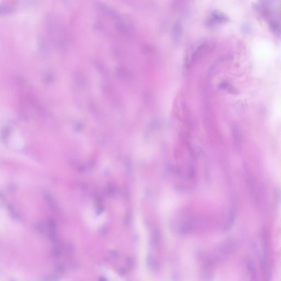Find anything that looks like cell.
Returning <instances> with one entry per match:
<instances>
[{
	"label": "cell",
	"mask_w": 281,
	"mask_h": 281,
	"mask_svg": "<svg viewBox=\"0 0 281 281\" xmlns=\"http://www.w3.org/2000/svg\"><path fill=\"white\" fill-rule=\"evenodd\" d=\"M261 255L260 259L261 270L265 281H270L271 276V266L270 261V242L268 230L263 229L261 233Z\"/></svg>",
	"instance_id": "1"
},
{
	"label": "cell",
	"mask_w": 281,
	"mask_h": 281,
	"mask_svg": "<svg viewBox=\"0 0 281 281\" xmlns=\"http://www.w3.org/2000/svg\"><path fill=\"white\" fill-rule=\"evenodd\" d=\"M238 246L237 241L234 238H228L222 243L217 248V251L212 259L215 262H222L229 258L234 254Z\"/></svg>",
	"instance_id": "2"
},
{
	"label": "cell",
	"mask_w": 281,
	"mask_h": 281,
	"mask_svg": "<svg viewBox=\"0 0 281 281\" xmlns=\"http://www.w3.org/2000/svg\"><path fill=\"white\" fill-rule=\"evenodd\" d=\"M246 170V181L248 185V187L249 188V190L251 192V195L252 197L255 199L257 200L258 198V192L256 191V188L255 186V184L254 183L255 182L254 181L253 177L252 176L251 174L250 173V171L247 170V169H245Z\"/></svg>",
	"instance_id": "3"
},
{
	"label": "cell",
	"mask_w": 281,
	"mask_h": 281,
	"mask_svg": "<svg viewBox=\"0 0 281 281\" xmlns=\"http://www.w3.org/2000/svg\"><path fill=\"white\" fill-rule=\"evenodd\" d=\"M246 266L250 281H257V270L254 261L251 260H248L246 261Z\"/></svg>",
	"instance_id": "4"
},
{
	"label": "cell",
	"mask_w": 281,
	"mask_h": 281,
	"mask_svg": "<svg viewBox=\"0 0 281 281\" xmlns=\"http://www.w3.org/2000/svg\"><path fill=\"white\" fill-rule=\"evenodd\" d=\"M232 138L234 139V143L238 149H240L241 147L242 143V138L241 134L239 129H238L237 126L234 125L232 129Z\"/></svg>",
	"instance_id": "5"
},
{
	"label": "cell",
	"mask_w": 281,
	"mask_h": 281,
	"mask_svg": "<svg viewBox=\"0 0 281 281\" xmlns=\"http://www.w3.org/2000/svg\"><path fill=\"white\" fill-rule=\"evenodd\" d=\"M237 218V212L234 210H232L229 213V216L228 217L227 221L225 224L224 228V231L225 232H228L232 228Z\"/></svg>",
	"instance_id": "6"
},
{
	"label": "cell",
	"mask_w": 281,
	"mask_h": 281,
	"mask_svg": "<svg viewBox=\"0 0 281 281\" xmlns=\"http://www.w3.org/2000/svg\"><path fill=\"white\" fill-rule=\"evenodd\" d=\"M147 263L149 267L154 270H158L160 268L159 263L152 255H148L147 256Z\"/></svg>",
	"instance_id": "7"
},
{
	"label": "cell",
	"mask_w": 281,
	"mask_h": 281,
	"mask_svg": "<svg viewBox=\"0 0 281 281\" xmlns=\"http://www.w3.org/2000/svg\"><path fill=\"white\" fill-rule=\"evenodd\" d=\"M56 275L58 277L64 275L65 272V268L64 265L62 264H58L55 267Z\"/></svg>",
	"instance_id": "8"
},
{
	"label": "cell",
	"mask_w": 281,
	"mask_h": 281,
	"mask_svg": "<svg viewBox=\"0 0 281 281\" xmlns=\"http://www.w3.org/2000/svg\"><path fill=\"white\" fill-rule=\"evenodd\" d=\"M160 236L159 234H156L154 235L151 236L150 238V244L151 246H157L160 242Z\"/></svg>",
	"instance_id": "9"
},
{
	"label": "cell",
	"mask_w": 281,
	"mask_h": 281,
	"mask_svg": "<svg viewBox=\"0 0 281 281\" xmlns=\"http://www.w3.org/2000/svg\"><path fill=\"white\" fill-rule=\"evenodd\" d=\"M14 8L10 6H0V14H7L12 12Z\"/></svg>",
	"instance_id": "10"
},
{
	"label": "cell",
	"mask_w": 281,
	"mask_h": 281,
	"mask_svg": "<svg viewBox=\"0 0 281 281\" xmlns=\"http://www.w3.org/2000/svg\"><path fill=\"white\" fill-rule=\"evenodd\" d=\"M43 281H59V278L56 274H51L44 276Z\"/></svg>",
	"instance_id": "11"
},
{
	"label": "cell",
	"mask_w": 281,
	"mask_h": 281,
	"mask_svg": "<svg viewBox=\"0 0 281 281\" xmlns=\"http://www.w3.org/2000/svg\"><path fill=\"white\" fill-rule=\"evenodd\" d=\"M62 254V251L59 247H55L51 251V254L54 258H60Z\"/></svg>",
	"instance_id": "12"
},
{
	"label": "cell",
	"mask_w": 281,
	"mask_h": 281,
	"mask_svg": "<svg viewBox=\"0 0 281 281\" xmlns=\"http://www.w3.org/2000/svg\"><path fill=\"white\" fill-rule=\"evenodd\" d=\"M270 27L272 29V30H273V31L275 32L276 34H280V25L279 24H277V23H276V21H273L272 22H271V24H270Z\"/></svg>",
	"instance_id": "13"
},
{
	"label": "cell",
	"mask_w": 281,
	"mask_h": 281,
	"mask_svg": "<svg viewBox=\"0 0 281 281\" xmlns=\"http://www.w3.org/2000/svg\"><path fill=\"white\" fill-rule=\"evenodd\" d=\"M221 86L224 89L226 90L229 92H236V90H234L233 87L231 85H229V83H226V82H223L221 84Z\"/></svg>",
	"instance_id": "14"
},
{
	"label": "cell",
	"mask_w": 281,
	"mask_h": 281,
	"mask_svg": "<svg viewBox=\"0 0 281 281\" xmlns=\"http://www.w3.org/2000/svg\"><path fill=\"white\" fill-rule=\"evenodd\" d=\"M109 254V255L110 256L111 258H112L113 259H115L119 258V257L120 256V254L119 253V251H115V250H112V251H110Z\"/></svg>",
	"instance_id": "15"
},
{
	"label": "cell",
	"mask_w": 281,
	"mask_h": 281,
	"mask_svg": "<svg viewBox=\"0 0 281 281\" xmlns=\"http://www.w3.org/2000/svg\"><path fill=\"white\" fill-rule=\"evenodd\" d=\"M64 246L65 251L68 253H71L74 250V246L72 244H66Z\"/></svg>",
	"instance_id": "16"
},
{
	"label": "cell",
	"mask_w": 281,
	"mask_h": 281,
	"mask_svg": "<svg viewBox=\"0 0 281 281\" xmlns=\"http://www.w3.org/2000/svg\"><path fill=\"white\" fill-rule=\"evenodd\" d=\"M70 269H71L72 271H76V270H77L78 267H79L77 262L75 261H71L70 262Z\"/></svg>",
	"instance_id": "17"
},
{
	"label": "cell",
	"mask_w": 281,
	"mask_h": 281,
	"mask_svg": "<svg viewBox=\"0 0 281 281\" xmlns=\"http://www.w3.org/2000/svg\"><path fill=\"white\" fill-rule=\"evenodd\" d=\"M126 264L127 266L130 268H132L134 265V259L131 257H129L126 259Z\"/></svg>",
	"instance_id": "18"
},
{
	"label": "cell",
	"mask_w": 281,
	"mask_h": 281,
	"mask_svg": "<svg viewBox=\"0 0 281 281\" xmlns=\"http://www.w3.org/2000/svg\"><path fill=\"white\" fill-rule=\"evenodd\" d=\"M119 273H120V275H121V276H125V275H126V270L125 269H124V268H122V269L120 270V272H119Z\"/></svg>",
	"instance_id": "19"
},
{
	"label": "cell",
	"mask_w": 281,
	"mask_h": 281,
	"mask_svg": "<svg viewBox=\"0 0 281 281\" xmlns=\"http://www.w3.org/2000/svg\"><path fill=\"white\" fill-rule=\"evenodd\" d=\"M99 281H108L104 277H100V280H99Z\"/></svg>",
	"instance_id": "20"
},
{
	"label": "cell",
	"mask_w": 281,
	"mask_h": 281,
	"mask_svg": "<svg viewBox=\"0 0 281 281\" xmlns=\"http://www.w3.org/2000/svg\"></svg>",
	"instance_id": "21"
}]
</instances>
